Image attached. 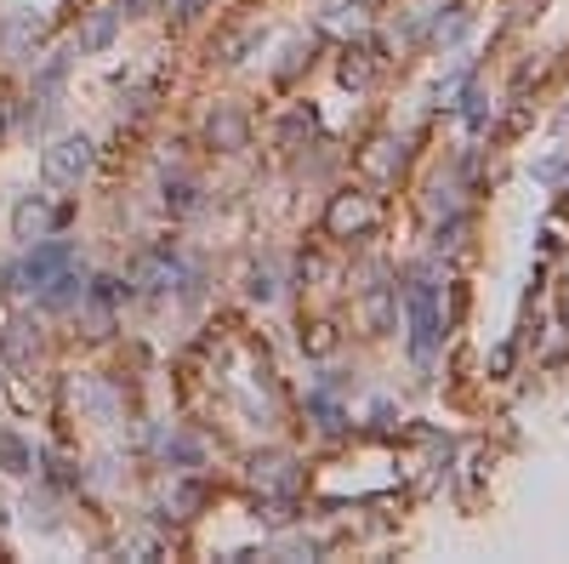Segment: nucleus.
I'll list each match as a JSON object with an SVG mask.
<instances>
[{
	"label": "nucleus",
	"instance_id": "nucleus-1",
	"mask_svg": "<svg viewBox=\"0 0 569 564\" xmlns=\"http://www.w3.org/2000/svg\"><path fill=\"white\" fill-rule=\"evenodd\" d=\"M405 314H411V354H416V365H433V354H439V343H445V330H439V296H433L427 280H416L405 291Z\"/></svg>",
	"mask_w": 569,
	"mask_h": 564
},
{
	"label": "nucleus",
	"instance_id": "nucleus-2",
	"mask_svg": "<svg viewBox=\"0 0 569 564\" xmlns=\"http://www.w3.org/2000/svg\"><path fill=\"white\" fill-rule=\"evenodd\" d=\"M91 160H97V143L86 138V131H69V138H57L46 154H41V172L52 188H75L86 172H91Z\"/></svg>",
	"mask_w": 569,
	"mask_h": 564
},
{
	"label": "nucleus",
	"instance_id": "nucleus-3",
	"mask_svg": "<svg viewBox=\"0 0 569 564\" xmlns=\"http://www.w3.org/2000/svg\"><path fill=\"white\" fill-rule=\"evenodd\" d=\"M69 262H75V246L46 235V240L29 246V257L18 262V269H7V285H12V291H41L57 269H69Z\"/></svg>",
	"mask_w": 569,
	"mask_h": 564
},
{
	"label": "nucleus",
	"instance_id": "nucleus-4",
	"mask_svg": "<svg viewBox=\"0 0 569 564\" xmlns=\"http://www.w3.org/2000/svg\"><path fill=\"white\" fill-rule=\"evenodd\" d=\"M0 354H7L12 371H29V365H35V354H41L35 319H29V314H7V319H0Z\"/></svg>",
	"mask_w": 569,
	"mask_h": 564
},
{
	"label": "nucleus",
	"instance_id": "nucleus-5",
	"mask_svg": "<svg viewBox=\"0 0 569 564\" xmlns=\"http://www.w3.org/2000/svg\"><path fill=\"white\" fill-rule=\"evenodd\" d=\"M52 223H63V212L46 206V194H23V200L12 206V240L18 246H35L52 235Z\"/></svg>",
	"mask_w": 569,
	"mask_h": 564
},
{
	"label": "nucleus",
	"instance_id": "nucleus-6",
	"mask_svg": "<svg viewBox=\"0 0 569 564\" xmlns=\"http://www.w3.org/2000/svg\"><path fill=\"white\" fill-rule=\"evenodd\" d=\"M177 280H183V262L172 251H149V257H138V269H131V285L138 291H172Z\"/></svg>",
	"mask_w": 569,
	"mask_h": 564
},
{
	"label": "nucleus",
	"instance_id": "nucleus-7",
	"mask_svg": "<svg viewBox=\"0 0 569 564\" xmlns=\"http://www.w3.org/2000/svg\"><path fill=\"white\" fill-rule=\"evenodd\" d=\"M86 303V280L75 274V262L69 269H57L46 285H41V308H52V314H69V308H80Z\"/></svg>",
	"mask_w": 569,
	"mask_h": 564
},
{
	"label": "nucleus",
	"instance_id": "nucleus-8",
	"mask_svg": "<svg viewBox=\"0 0 569 564\" xmlns=\"http://www.w3.org/2000/svg\"><path fill=\"white\" fill-rule=\"evenodd\" d=\"M371 228V206L359 200V194H337V206H330V235L348 240V235H364Z\"/></svg>",
	"mask_w": 569,
	"mask_h": 564
},
{
	"label": "nucleus",
	"instance_id": "nucleus-9",
	"mask_svg": "<svg viewBox=\"0 0 569 564\" xmlns=\"http://www.w3.org/2000/svg\"><path fill=\"white\" fill-rule=\"evenodd\" d=\"M114 35H120V12H114V7H97V12L86 18V29H80V52H109Z\"/></svg>",
	"mask_w": 569,
	"mask_h": 564
},
{
	"label": "nucleus",
	"instance_id": "nucleus-10",
	"mask_svg": "<svg viewBox=\"0 0 569 564\" xmlns=\"http://www.w3.org/2000/svg\"><path fill=\"white\" fill-rule=\"evenodd\" d=\"M75 393H80V405L91 411V422H114V416H120V400H114V388H103L97 377H80V382H75Z\"/></svg>",
	"mask_w": 569,
	"mask_h": 564
},
{
	"label": "nucleus",
	"instance_id": "nucleus-11",
	"mask_svg": "<svg viewBox=\"0 0 569 564\" xmlns=\"http://www.w3.org/2000/svg\"><path fill=\"white\" fill-rule=\"evenodd\" d=\"M0 468H7L12 479H23L29 468H35V451H29V445L12 434V427H0Z\"/></svg>",
	"mask_w": 569,
	"mask_h": 564
},
{
	"label": "nucleus",
	"instance_id": "nucleus-12",
	"mask_svg": "<svg viewBox=\"0 0 569 564\" xmlns=\"http://www.w3.org/2000/svg\"><path fill=\"white\" fill-rule=\"evenodd\" d=\"M251 479L267 485V490H296V468H291L285 456H267V462L256 456V462H251Z\"/></svg>",
	"mask_w": 569,
	"mask_h": 564
},
{
	"label": "nucleus",
	"instance_id": "nucleus-13",
	"mask_svg": "<svg viewBox=\"0 0 569 564\" xmlns=\"http://www.w3.org/2000/svg\"><path fill=\"white\" fill-rule=\"evenodd\" d=\"M206 131H211L217 149H245V120L233 115V109H217V115L206 120Z\"/></svg>",
	"mask_w": 569,
	"mask_h": 564
},
{
	"label": "nucleus",
	"instance_id": "nucleus-14",
	"mask_svg": "<svg viewBox=\"0 0 569 564\" xmlns=\"http://www.w3.org/2000/svg\"><path fill=\"white\" fill-rule=\"evenodd\" d=\"M467 29H473V12H467V7H445L439 18H433V41H439V46H456Z\"/></svg>",
	"mask_w": 569,
	"mask_h": 564
},
{
	"label": "nucleus",
	"instance_id": "nucleus-15",
	"mask_svg": "<svg viewBox=\"0 0 569 564\" xmlns=\"http://www.w3.org/2000/svg\"><path fill=\"white\" fill-rule=\"evenodd\" d=\"M393 314H398L393 285H376V291H371V303H364V319H371V330H393Z\"/></svg>",
	"mask_w": 569,
	"mask_h": 564
},
{
	"label": "nucleus",
	"instance_id": "nucleus-16",
	"mask_svg": "<svg viewBox=\"0 0 569 564\" xmlns=\"http://www.w3.org/2000/svg\"><path fill=\"white\" fill-rule=\"evenodd\" d=\"M199 456H206V445H199L194 434H172V440H165V462H177V468H199Z\"/></svg>",
	"mask_w": 569,
	"mask_h": 564
},
{
	"label": "nucleus",
	"instance_id": "nucleus-17",
	"mask_svg": "<svg viewBox=\"0 0 569 564\" xmlns=\"http://www.w3.org/2000/svg\"><path fill=\"white\" fill-rule=\"evenodd\" d=\"M314 126H319V109H314V104H303V109H296V115L280 126V143H285V149H291V143H303Z\"/></svg>",
	"mask_w": 569,
	"mask_h": 564
},
{
	"label": "nucleus",
	"instance_id": "nucleus-18",
	"mask_svg": "<svg viewBox=\"0 0 569 564\" xmlns=\"http://www.w3.org/2000/svg\"><path fill=\"white\" fill-rule=\"evenodd\" d=\"M23 513H29V524H35V530H57V524H63V519H57V502H52V496H35V490L23 496Z\"/></svg>",
	"mask_w": 569,
	"mask_h": 564
},
{
	"label": "nucleus",
	"instance_id": "nucleus-19",
	"mask_svg": "<svg viewBox=\"0 0 569 564\" xmlns=\"http://www.w3.org/2000/svg\"><path fill=\"white\" fill-rule=\"evenodd\" d=\"M199 206V194H194V183H165V212H194Z\"/></svg>",
	"mask_w": 569,
	"mask_h": 564
},
{
	"label": "nucleus",
	"instance_id": "nucleus-20",
	"mask_svg": "<svg viewBox=\"0 0 569 564\" xmlns=\"http://www.w3.org/2000/svg\"><path fill=\"white\" fill-rule=\"evenodd\" d=\"M461 115H467V126H473V131H484L490 109H484V91H479V86H467V97H461Z\"/></svg>",
	"mask_w": 569,
	"mask_h": 564
},
{
	"label": "nucleus",
	"instance_id": "nucleus-21",
	"mask_svg": "<svg viewBox=\"0 0 569 564\" xmlns=\"http://www.w3.org/2000/svg\"><path fill=\"white\" fill-rule=\"evenodd\" d=\"M342 86H353V91H359V86H371V63H364L359 52H348V57H342Z\"/></svg>",
	"mask_w": 569,
	"mask_h": 564
},
{
	"label": "nucleus",
	"instance_id": "nucleus-22",
	"mask_svg": "<svg viewBox=\"0 0 569 564\" xmlns=\"http://www.w3.org/2000/svg\"><path fill=\"white\" fill-rule=\"evenodd\" d=\"M172 508H177V519H188V513L199 508V485H194V479H183V485L172 490Z\"/></svg>",
	"mask_w": 569,
	"mask_h": 564
},
{
	"label": "nucleus",
	"instance_id": "nucleus-23",
	"mask_svg": "<svg viewBox=\"0 0 569 564\" xmlns=\"http://www.w3.org/2000/svg\"><path fill=\"white\" fill-rule=\"evenodd\" d=\"M308 411H314V422L325 427V434H337V427H342V405H330V400H314Z\"/></svg>",
	"mask_w": 569,
	"mask_h": 564
},
{
	"label": "nucleus",
	"instance_id": "nucleus-24",
	"mask_svg": "<svg viewBox=\"0 0 569 564\" xmlns=\"http://www.w3.org/2000/svg\"><path fill=\"white\" fill-rule=\"evenodd\" d=\"M303 348H308V354H330V348H337V330H330V325H314V337L303 330Z\"/></svg>",
	"mask_w": 569,
	"mask_h": 564
},
{
	"label": "nucleus",
	"instance_id": "nucleus-25",
	"mask_svg": "<svg viewBox=\"0 0 569 564\" xmlns=\"http://www.w3.org/2000/svg\"><path fill=\"white\" fill-rule=\"evenodd\" d=\"M120 553H138V558H149V553H160V542L149 536V530H138V536H125V542H120Z\"/></svg>",
	"mask_w": 569,
	"mask_h": 564
},
{
	"label": "nucleus",
	"instance_id": "nucleus-26",
	"mask_svg": "<svg viewBox=\"0 0 569 564\" xmlns=\"http://www.w3.org/2000/svg\"><path fill=\"white\" fill-rule=\"evenodd\" d=\"M46 468H52V479H57V485H75V479H80V474H75V468H69V462H63L57 451H46Z\"/></svg>",
	"mask_w": 569,
	"mask_h": 564
},
{
	"label": "nucleus",
	"instance_id": "nucleus-27",
	"mask_svg": "<svg viewBox=\"0 0 569 564\" xmlns=\"http://www.w3.org/2000/svg\"><path fill=\"white\" fill-rule=\"evenodd\" d=\"M490 371H495V377H507V371H513V348H507V343H501V348L490 354Z\"/></svg>",
	"mask_w": 569,
	"mask_h": 564
},
{
	"label": "nucleus",
	"instance_id": "nucleus-28",
	"mask_svg": "<svg viewBox=\"0 0 569 564\" xmlns=\"http://www.w3.org/2000/svg\"><path fill=\"white\" fill-rule=\"evenodd\" d=\"M86 325H91V337H109V325H114V319H109V308H91V314H86Z\"/></svg>",
	"mask_w": 569,
	"mask_h": 564
},
{
	"label": "nucleus",
	"instance_id": "nucleus-29",
	"mask_svg": "<svg viewBox=\"0 0 569 564\" xmlns=\"http://www.w3.org/2000/svg\"><path fill=\"white\" fill-rule=\"evenodd\" d=\"M251 296H262V303H267V296H274V280H267V274H251V285H245Z\"/></svg>",
	"mask_w": 569,
	"mask_h": 564
},
{
	"label": "nucleus",
	"instance_id": "nucleus-30",
	"mask_svg": "<svg viewBox=\"0 0 569 564\" xmlns=\"http://www.w3.org/2000/svg\"><path fill=\"white\" fill-rule=\"evenodd\" d=\"M172 12H177V18H194V12H199V0H172Z\"/></svg>",
	"mask_w": 569,
	"mask_h": 564
},
{
	"label": "nucleus",
	"instance_id": "nucleus-31",
	"mask_svg": "<svg viewBox=\"0 0 569 564\" xmlns=\"http://www.w3.org/2000/svg\"><path fill=\"white\" fill-rule=\"evenodd\" d=\"M0 524H12V513H7V496H0Z\"/></svg>",
	"mask_w": 569,
	"mask_h": 564
},
{
	"label": "nucleus",
	"instance_id": "nucleus-32",
	"mask_svg": "<svg viewBox=\"0 0 569 564\" xmlns=\"http://www.w3.org/2000/svg\"><path fill=\"white\" fill-rule=\"evenodd\" d=\"M0 126H7V115H0Z\"/></svg>",
	"mask_w": 569,
	"mask_h": 564
}]
</instances>
